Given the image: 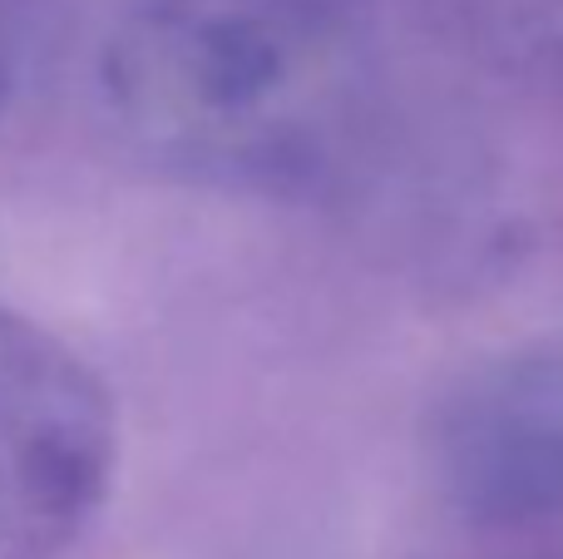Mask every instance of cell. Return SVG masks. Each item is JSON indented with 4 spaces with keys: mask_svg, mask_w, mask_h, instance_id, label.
Here are the masks:
<instances>
[{
    "mask_svg": "<svg viewBox=\"0 0 563 559\" xmlns=\"http://www.w3.org/2000/svg\"><path fill=\"white\" fill-rule=\"evenodd\" d=\"M450 511L479 530H534L563 515V347L479 362L430 436Z\"/></svg>",
    "mask_w": 563,
    "mask_h": 559,
    "instance_id": "3",
    "label": "cell"
},
{
    "mask_svg": "<svg viewBox=\"0 0 563 559\" xmlns=\"http://www.w3.org/2000/svg\"><path fill=\"white\" fill-rule=\"evenodd\" d=\"M30 55H35V10L30 0H0V119L25 89Z\"/></svg>",
    "mask_w": 563,
    "mask_h": 559,
    "instance_id": "4",
    "label": "cell"
},
{
    "mask_svg": "<svg viewBox=\"0 0 563 559\" xmlns=\"http://www.w3.org/2000/svg\"><path fill=\"white\" fill-rule=\"evenodd\" d=\"M119 461L104 382L55 332L0 307V559L65 555Z\"/></svg>",
    "mask_w": 563,
    "mask_h": 559,
    "instance_id": "2",
    "label": "cell"
},
{
    "mask_svg": "<svg viewBox=\"0 0 563 559\" xmlns=\"http://www.w3.org/2000/svg\"><path fill=\"white\" fill-rule=\"evenodd\" d=\"M371 55L327 0H144L99 95L144 164L223 194H307L371 119Z\"/></svg>",
    "mask_w": 563,
    "mask_h": 559,
    "instance_id": "1",
    "label": "cell"
}]
</instances>
